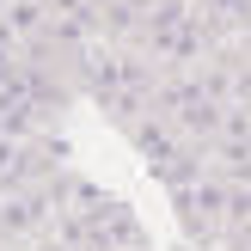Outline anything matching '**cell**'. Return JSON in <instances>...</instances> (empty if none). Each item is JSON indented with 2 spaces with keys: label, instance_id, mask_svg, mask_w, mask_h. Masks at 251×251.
Returning a JSON list of instances; mask_svg holds the SVG:
<instances>
[]
</instances>
